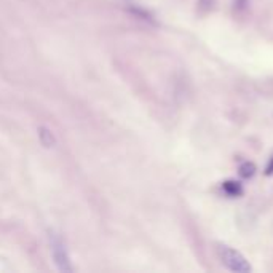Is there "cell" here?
Segmentation results:
<instances>
[{
  "label": "cell",
  "mask_w": 273,
  "mask_h": 273,
  "mask_svg": "<svg viewBox=\"0 0 273 273\" xmlns=\"http://www.w3.org/2000/svg\"><path fill=\"white\" fill-rule=\"evenodd\" d=\"M216 252H217L220 262L229 270L237 271V273H248V271H251L249 262L245 257H243L238 251L232 249L230 246L224 245V243H216Z\"/></svg>",
  "instance_id": "cell-1"
},
{
  "label": "cell",
  "mask_w": 273,
  "mask_h": 273,
  "mask_svg": "<svg viewBox=\"0 0 273 273\" xmlns=\"http://www.w3.org/2000/svg\"><path fill=\"white\" fill-rule=\"evenodd\" d=\"M50 243H52V256L55 259V264H56L58 270L74 271V265H72V262H70V256H69L63 238L56 234H53V235H50Z\"/></svg>",
  "instance_id": "cell-2"
},
{
  "label": "cell",
  "mask_w": 273,
  "mask_h": 273,
  "mask_svg": "<svg viewBox=\"0 0 273 273\" xmlns=\"http://www.w3.org/2000/svg\"><path fill=\"white\" fill-rule=\"evenodd\" d=\"M38 139H40V143H42L43 147L50 149V147H55L56 144V138L53 134V131L47 128V126H40L38 128Z\"/></svg>",
  "instance_id": "cell-3"
},
{
  "label": "cell",
  "mask_w": 273,
  "mask_h": 273,
  "mask_svg": "<svg viewBox=\"0 0 273 273\" xmlns=\"http://www.w3.org/2000/svg\"><path fill=\"white\" fill-rule=\"evenodd\" d=\"M222 189H224V192L229 197H240L243 194V186L238 180H234V179L225 180L224 184H222Z\"/></svg>",
  "instance_id": "cell-4"
},
{
  "label": "cell",
  "mask_w": 273,
  "mask_h": 273,
  "mask_svg": "<svg viewBox=\"0 0 273 273\" xmlns=\"http://www.w3.org/2000/svg\"><path fill=\"white\" fill-rule=\"evenodd\" d=\"M128 12H129L131 15H134L136 18H139V19H144V21H149V23H154V21H155L154 16H152V13L147 12V10L143 8V7H138V5L128 7Z\"/></svg>",
  "instance_id": "cell-5"
},
{
  "label": "cell",
  "mask_w": 273,
  "mask_h": 273,
  "mask_svg": "<svg viewBox=\"0 0 273 273\" xmlns=\"http://www.w3.org/2000/svg\"><path fill=\"white\" fill-rule=\"evenodd\" d=\"M256 171H257V168L252 161H245V163L240 166V176L245 177V179H249L256 174Z\"/></svg>",
  "instance_id": "cell-6"
},
{
  "label": "cell",
  "mask_w": 273,
  "mask_h": 273,
  "mask_svg": "<svg viewBox=\"0 0 273 273\" xmlns=\"http://www.w3.org/2000/svg\"><path fill=\"white\" fill-rule=\"evenodd\" d=\"M248 5V0H235V8L237 10H245Z\"/></svg>",
  "instance_id": "cell-7"
},
{
  "label": "cell",
  "mask_w": 273,
  "mask_h": 273,
  "mask_svg": "<svg viewBox=\"0 0 273 273\" xmlns=\"http://www.w3.org/2000/svg\"><path fill=\"white\" fill-rule=\"evenodd\" d=\"M265 174H267V176H271V174H273V157L270 158L268 165H267V168H265Z\"/></svg>",
  "instance_id": "cell-8"
}]
</instances>
